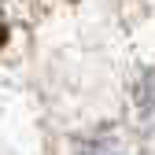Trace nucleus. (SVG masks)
<instances>
[{
    "label": "nucleus",
    "instance_id": "nucleus-1",
    "mask_svg": "<svg viewBox=\"0 0 155 155\" xmlns=\"http://www.w3.org/2000/svg\"><path fill=\"white\" fill-rule=\"evenodd\" d=\"M74 155H137V144L122 129H100V133H89V137L78 140Z\"/></svg>",
    "mask_w": 155,
    "mask_h": 155
},
{
    "label": "nucleus",
    "instance_id": "nucleus-2",
    "mask_svg": "<svg viewBox=\"0 0 155 155\" xmlns=\"http://www.w3.org/2000/svg\"><path fill=\"white\" fill-rule=\"evenodd\" d=\"M133 104H137V118L155 129V70H144L133 85Z\"/></svg>",
    "mask_w": 155,
    "mask_h": 155
}]
</instances>
